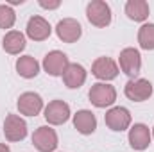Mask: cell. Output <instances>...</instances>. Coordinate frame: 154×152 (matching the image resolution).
Segmentation results:
<instances>
[{
  "instance_id": "1",
  "label": "cell",
  "mask_w": 154,
  "mask_h": 152,
  "mask_svg": "<svg viewBox=\"0 0 154 152\" xmlns=\"http://www.w3.org/2000/svg\"><path fill=\"white\" fill-rule=\"evenodd\" d=\"M86 16L95 27H108L111 23V7L104 0H91L86 7Z\"/></svg>"
},
{
  "instance_id": "2",
  "label": "cell",
  "mask_w": 154,
  "mask_h": 152,
  "mask_svg": "<svg viewBox=\"0 0 154 152\" xmlns=\"http://www.w3.org/2000/svg\"><path fill=\"white\" fill-rule=\"evenodd\" d=\"M116 100V91L111 84L97 82L90 90V102L95 108H108Z\"/></svg>"
},
{
  "instance_id": "3",
  "label": "cell",
  "mask_w": 154,
  "mask_h": 152,
  "mask_svg": "<svg viewBox=\"0 0 154 152\" xmlns=\"http://www.w3.org/2000/svg\"><path fill=\"white\" fill-rule=\"evenodd\" d=\"M4 134L7 141H22L27 136V123L18 114H7L4 120Z\"/></svg>"
},
{
  "instance_id": "4",
  "label": "cell",
  "mask_w": 154,
  "mask_h": 152,
  "mask_svg": "<svg viewBox=\"0 0 154 152\" xmlns=\"http://www.w3.org/2000/svg\"><path fill=\"white\" fill-rule=\"evenodd\" d=\"M125 97L134 100V102H143L152 95V84L147 79H131L127 81L125 88Z\"/></svg>"
},
{
  "instance_id": "5",
  "label": "cell",
  "mask_w": 154,
  "mask_h": 152,
  "mask_svg": "<svg viewBox=\"0 0 154 152\" xmlns=\"http://www.w3.org/2000/svg\"><path fill=\"white\" fill-rule=\"evenodd\" d=\"M32 143L39 152H54L57 147V134L54 129L47 125L38 127L32 134Z\"/></svg>"
},
{
  "instance_id": "6",
  "label": "cell",
  "mask_w": 154,
  "mask_h": 152,
  "mask_svg": "<svg viewBox=\"0 0 154 152\" xmlns=\"http://www.w3.org/2000/svg\"><path fill=\"white\" fill-rule=\"evenodd\" d=\"M120 68L125 75L129 77H136L140 74V68H142V56L136 48H124L120 52Z\"/></svg>"
},
{
  "instance_id": "7",
  "label": "cell",
  "mask_w": 154,
  "mask_h": 152,
  "mask_svg": "<svg viewBox=\"0 0 154 152\" xmlns=\"http://www.w3.org/2000/svg\"><path fill=\"white\" fill-rule=\"evenodd\" d=\"M68 65H70V63H68L66 54H63V52H59V50L48 52V54L45 56V59H43V68H45V72L52 77L63 75L65 70L68 68Z\"/></svg>"
},
{
  "instance_id": "8",
  "label": "cell",
  "mask_w": 154,
  "mask_h": 152,
  "mask_svg": "<svg viewBox=\"0 0 154 152\" xmlns=\"http://www.w3.org/2000/svg\"><path fill=\"white\" fill-rule=\"evenodd\" d=\"M56 32H57V38L61 39V41H65V43H75L77 39L81 38V34H82V27L74 18H65V20H61L57 23Z\"/></svg>"
},
{
  "instance_id": "9",
  "label": "cell",
  "mask_w": 154,
  "mask_h": 152,
  "mask_svg": "<svg viewBox=\"0 0 154 152\" xmlns=\"http://www.w3.org/2000/svg\"><path fill=\"white\" fill-rule=\"evenodd\" d=\"M45 118L52 125H61L70 118V106L63 100H52L45 108Z\"/></svg>"
},
{
  "instance_id": "10",
  "label": "cell",
  "mask_w": 154,
  "mask_h": 152,
  "mask_svg": "<svg viewBox=\"0 0 154 152\" xmlns=\"http://www.w3.org/2000/svg\"><path fill=\"white\" fill-rule=\"evenodd\" d=\"M104 120H106V125L111 131H125L131 125V114H129V111L125 108H120V106L109 109L106 113V116H104Z\"/></svg>"
},
{
  "instance_id": "11",
  "label": "cell",
  "mask_w": 154,
  "mask_h": 152,
  "mask_svg": "<svg viewBox=\"0 0 154 152\" xmlns=\"http://www.w3.org/2000/svg\"><path fill=\"white\" fill-rule=\"evenodd\" d=\"M151 143V131L145 123H134L129 129V145L134 150H145Z\"/></svg>"
},
{
  "instance_id": "12",
  "label": "cell",
  "mask_w": 154,
  "mask_h": 152,
  "mask_svg": "<svg viewBox=\"0 0 154 152\" xmlns=\"http://www.w3.org/2000/svg\"><path fill=\"white\" fill-rule=\"evenodd\" d=\"M18 109H20L22 114L36 116L43 109V100H41V97H39L38 93H34V91L22 93L20 99H18Z\"/></svg>"
},
{
  "instance_id": "13",
  "label": "cell",
  "mask_w": 154,
  "mask_h": 152,
  "mask_svg": "<svg viewBox=\"0 0 154 152\" xmlns=\"http://www.w3.org/2000/svg\"><path fill=\"white\" fill-rule=\"evenodd\" d=\"M91 74L100 81H113L118 75V66L109 57H99L91 66Z\"/></svg>"
},
{
  "instance_id": "14",
  "label": "cell",
  "mask_w": 154,
  "mask_h": 152,
  "mask_svg": "<svg viewBox=\"0 0 154 152\" xmlns=\"http://www.w3.org/2000/svg\"><path fill=\"white\" fill-rule=\"evenodd\" d=\"M52 29H50V23L41 18V16H32L27 23V36L34 41H43L50 36Z\"/></svg>"
},
{
  "instance_id": "15",
  "label": "cell",
  "mask_w": 154,
  "mask_h": 152,
  "mask_svg": "<svg viewBox=\"0 0 154 152\" xmlns=\"http://www.w3.org/2000/svg\"><path fill=\"white\" fill-rule=\"evenodd\" d=\"M74 125L81 134H91L97 129V118L91 111L82 109V111H77V114L74 116Z\"/></svg>"
},
{
  "instance_id": "16",
  "label": "cell",
  "mask_w": 154,
  "mask_h": 152,
  "mask_svg": "<svg viewBox=\"0 0 154 152\" xmlns=\"http://www.w3.org/2000/svg\"><path fill=\"white\" fill-rule=\"evenodd\" d=\"M63 81H65V84L68 86V88H81L82 84H84V81H86V70L81 66V65H77V63H70L68 65V68L65 70V74H63Z\"/></svg>"
},
{
  "instance_id": "17",
  "label": "cell",
  "mask_w": 154,
  "mask_h": 152,
  "mask_svg": "<svg viewBox=\"0 0 154 152\" xmlns=\"http://www.w3.org/2000/svg\"><path fill=\"white\" fill-rule=\"evenodd\" d=\"M125 14L134 22H143L149 16V4L145 0H129L125 4Z\"/></svg>"
},
{
  "instance_id": "18",
  "label": "cell",
  "mask_w": 154,
  "mask_h": 152,
  "mask_svg": "<svg viewBox=\"0 0 154 152\" xmlns=\"http://www.w3.org/2000/svg\"><path fill=\"white\" fill-rule=\"evenodd\" d=\"M2 45H4V50L7 54H13V56L20 54L25 48V36L22 32H18V31H11V32H7L4 36Z\"/></svg>"
},
{
  "instance_id": "19",
  "label": "cell",
  "mask_w": 154,
  "mask_h": 152,
  "mask_svg": "<svg viewBox=\"0 0 154 152\" xmlns=\"http://www.w3.org/2000/svg\"><path fill=\"white\" fill-rule=\"evenodd\" d=\"M16 72L25 79H32L38 75L39 72V63L32 56H23L16 61Z\"/></svg>"
},
{
  "instance_id": "20",
  "label": "cell",
  "mask_w": 154,
  "mask_h": 152,
  "mask_svg": "<svg viewBox=\"0 0 154 152\" xmlns=\"http://www.w3.org/2000/svg\"><path fill=\"white\" fill-rule=\"evenodd\" d=\"M138 43L143 50H154V23H145L140 27Z\"/></svg>"
},
{
  "instance_id": "21",
  "label": "cell",
  "mask_w": 154,
  "mask_h": 152,
  "mask_svg": "<svg viewBox=\"0 0 154 152\" xmlns=\"http://www.w3.org/2000/svg\"><path fill=\"white\" fill-rule=\"evenodd\" d=\"M14 20H16L14 11L9 5L2 4L0 5V29H11L14 25Z\"/></svg>"
},
{
  "instance_id": "22",
  "label": "cell",
  "mask_w": 154,
  "mask_h": 152,
  "mask_svg": "<svg viewBox=\"0 0 154 152\" xmlns=\"http://www.w3.org/2000/svg\"><path fill=\"white\" fill-rule=\"evenodd\" d=\"M39 5L45 7V9H56V7H59V2H57V0H56V2H45V0H39Z\"/></svg>"
},
{
  "instance_id": "23",
  "label": "cell",
  "mask_w": 154,
  "mask_h": 152,
  "mask_svg": "<svg viewBox=\"0 0 154 152\" xmlns=\"http://www.w3.org/2000/svg\"><path fill=\"white\" fill-rule=\"evenodd\" d=\"M0 152H11V150H9V147L5 143H0Z\"/></svg>"
},
{
  "instance_id": "24",
  "label": "cell",
  "mask_w": 154,
  "mask_h": 152,
  "mask_svg": "<svg viewBox=\"0 0 154 152\" xmlns=\"http://www.w3.org/2000/svg\"><path fill=\"white\" fill-rule=\"evenodd\" d=\"M152 136H154V129H152Z\"/></svg>"
}]
</instances>
